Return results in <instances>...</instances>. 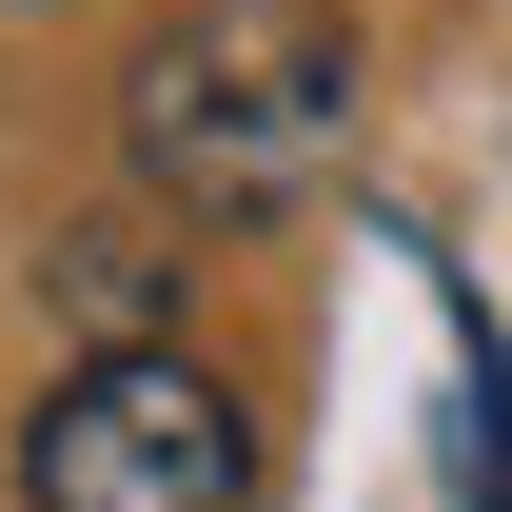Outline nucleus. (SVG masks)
Returning a JSON list of instances; mask_svg holds the SVG:
<instances>
[{
	"instance_id": "nucleus-1",
	"label": "nucleus",
	"mask_w": 512,
	"mask_h": 512,
	"mask_svg": "<svg viewBox=\"0 0 512 512\" xmlns=\"http://www.w3.org/2000/svg\"><path fill=\"white\" fill-rule=\"evenodd\" d=\"M119 138L178 217H276L355 158V20L335 0H197L119 79Z\"/></svg>"
},
{
	"instance_id": "nucleus-2",
	"label": "nucleus",
	"mask_w": 512,
	"mask_h": 512,
	"mask_svg": "<svg viewBox=\"0 0 512 512\" xmlns=\"http://www.w3.org/2000/svg\"><path fill=\"white\" fill-rule=\"evenodd\" d=\"M20 512H256V414L197 375L178 335H119V355H79L40 394Z\"/></svg>"
},
{
	"instance_id": "nucleus-3",
	"label": "nucleus",
	"mask_w": 512,
	"mask_h": 512,
	"mask_svg": "<svg viewBox=\"0 0 512 512\" xmlns=\"http://www.w3.org/2000/svg\"><path fill=\"white\" fill-rule=\"evenodd\" d=\"M60 316L99 335V355H119V335H158V256H138L119 217H99V237H60Z\"/></svg>"
}]
</instances>
